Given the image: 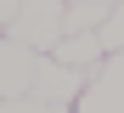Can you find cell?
<instances>
[{
    "label": "cell",
    "instance_id": "2",
    "mask_svg": "<svg viewBox=\"0 0 124 113\" xmlns=\"http://www.w3.org/2000/svg\"><path fill=\"white\" fill-rule=\"evenodd\" d=\"M90 90V74H79V68H62L56 57L39 62V74H34V90L28 96L34 102H45V107H79V96Z\"/></svg>",
    "mask_w": 124,
    "mask_h": 113
},
{
    "label": "cell",
    "instance_id": "8",
    "mask_svg": "<svg viewBox=\"0 0 124 113\" xmlns=\"http://www.w3.org/2000/svg\"><path fill=\"white\" fill-rule=\"evenodd\" d=\"M17 11H23V0H0V34H11V23H17Z\"/></svg>",
    "mask_w": 124,
    "mask_h": 113
},
{
    "label": "cell",
    "instance_id": "3",
    "mask_svg": "<svg viewBox=\"0 0 124 113\" xmlns=\"http://www.w3.org/2000/svg\"><path fill=\"white\" fill-rule=\"evenodd\" d=\"M39 51H28V45H17L0 34V102H23L34 90V74H39Z\"/></svg>",
    "mask_w": 124,
    "mask_h": 113
},
{
    "label": "cell",
    "instance_id": "1",
    "mask_svg": "<svg viewBox=\"0 0 124 113\" xmlns=\"http://www.w3.org/2000/svg\"><path fill=\"white\" fill-rule=\"evenodd\" d=\"M62 6H68V0H23V11H17V23H11L6 40L28 45V51H39V57H51L62 45Z\"/></svg>",
    "mask_w": 124,
    "mask_h": 113
},
{
    "label": "cell",
    "instance_id": "5",
    "mask_svg": "<svg viewBox=\"0 0 124 113\" xmlns=\"http://www.w3.org/2000/svg\"><path fill=\"white\" fill-rule=\"evenodd\" d=\"M107 17H113V0H68V6H62V40L101 34Z\"/></svg>",
    "mask_w": 124,
    "mask_h": 113
},
{
    "label": "cell",
    "instance_id": "6",
    "mask_svg": "<svg viewBox=\"0 0 124 113\" xmlns=\"http://www.w3.org/2000/svg\"><path fill=\"white\" fill-rule=\"evenodd\" d=\"M96 40H101V51H107V57L124 51V0H113V17L101 23V34H96Z\"/></svg>",
    "mask_w": 124,
    "mask_h": 113
},
{
    "label": "cell",
    "instance_id": "4",
    "mask_svg": "<svg viewBox=\"0 0 124 113\" xmlns=\"http://www.w3.org/2000/svg\"><path fill=\"white\" fill-rule=\"evenodd\" d=\"M73 113H124V51L107 57V62L90 74V90L79 96Z\"/></svg>",
    "mask_w": 124,
    "mask_h": 113
},
{
    "label": "cell",
    "instance_id": "7",
    "mask_svg": "<svg viewBox=\"0 0 124 113\" xmlns=\"http://www.w3.org/2000/svg\"><path fill=\"white\" fill-rule=\"evenodd\" d=\"M0 113H51V107L34 102V96H23V102H0Z\"/></svg>",
    "mask_w": 124,
    "mask_h": 113
}]
</instances>
